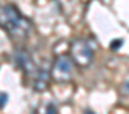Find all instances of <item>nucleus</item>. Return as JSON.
Here are the masks:
<instances>
[{
  "label": "nucleus",
  "mask_w": 129,
  "mask_h": 114,
  "mask_svg": "<svg viewBox=\"0 0 129 114\" xmlns=\"http://www.w3.org/2000/svg\"><path fill=\"white\" fill-rule=\"evenodd\" d=\"M121 93H123L126 97H129V73L124 76V79H123V82H121Z\"/></svg>",
  "instance_id": "0eeeda50"
},
{
  "label": "nucleus",
  "mask_w": 129,
  "mask_h": 114,
  "mask_svg": "<svg viewBox=\"0 0 129 114\" xmlns=\"http://www.w3.org/2000/svg\"><path fill=\"white\" fill-rule=\"evenodd\" d=\"M15 63L17 66L24 72L26 76H34L38 72V67L32 58V55L26 50V49H18L15 52Z\"/></svg>",
  "instance_id": "20e7f679"
},
{
  "label": "nucleus",
  "mask_w": 129,
  "mask_h": 114,
  "mask_svg": "<svg viewBox=\"0 0 129 114\" xmlns=\"http://www.w3.org/2000/svg\"><path fill=\"white\" fill-rule=\"evenodd\" d=\"M70 58L79 69H88L94 61V50L84 38H76L70 44Z\"/></svg>",
  "instance_id": "f03ea898"
},
{
  "label": "nucleus",
  "mask_w": 129,
  "mask_h": 114,
  "mask_svg": "<svg viewBox=\"0 0 129 114\" xmlns=\"http://www.w3.org/2000/svg\"><path fill=\"white\" fill-rule=\"evenodd\" d=\"M0 29H3L9 38L15 41L26 40L32 23L14 5H0Z\"/></svg>",
  "instance_id": "f257e3e1"
},
{
  "label": "nucleus",
  "mask_w": 129,
  "mask_h": 114,
  "mask_svg": "<svg viewBox=\"0 0 129 114\" xmlns=\"http://www.w3.org/2000/svg\"><path fill=\"white\" fill-rule=\"evenodd\" d=\"M8 102V94L6 93H0V108H3Z\"/></svg>",
  "instance_id": "1a4fd4ad"
},
{
  "label": "nucleus",
  "mask_w": 129,
  "mask_h": 114,
  "mask_svg": "<svg viewBox=\"0 0 129 114\" xmlns=\"http://www.w3.org/2000/svg\"><path fill=\"white\" fill-rule=\"evenodd\" d=\"M49 81H50V72L44 69H38V72L34 75V82L32 88L37 93H43L49 88Z\"/></svg>",
  "instance_id": "39448f33"
},
{
  "label": "nucleus",
  "mask_w": 129,
  "mask_h": 114,
  "mask_svg": "<svg viewBox=\"0 0 129 114\" xmlns=\"http://www.w3.org/2000/svg\"><path fill=\"white\" fill-rule=\"evenodd\" d=\"M34 114H58V109L53 103H43L34 111Z\"/></svg>",
  "instance_id": "423d86ee"
},
{
  "label": "nucleus",
  "mask_w": 129,
  "mask_h": 114,
  "mask_svg": "<svg viewBox=\"0 0 129 114\" xmlns=\"http://www.w3.org/2000/svg\"><path fill=\"white\" fill-rule=\"evenodd\" d=\"M75 75V63L69 55H59L55 58L52 70H50V78L59 84H67L73 79Z\"/></svg>",
  "instance_id": "7ed1b4c3"
},
{
  "label": "nucleus",
  "mask_w": 129,
  "mask_h": 114,
  "mask_svg": "<svg viewBox=\"0 0 129 114\" xmlns=\"http://www.w3.org/2000/svg\"><path fill=\"white\" fill-rule=\"evenodd\" d=\"M121 44H123V40H115V41H112L111 43V50H118L120 47H121Z\"/></svg>",
  "instance_id": "6e6552de"
}]
</instances>
